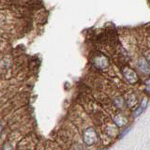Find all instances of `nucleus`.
Listing matches in <instances>:
<instances>
[{"label":"nucleus","mask_w":150,"mask_h":150,"mask_svg":"<svg viewBox=\"0 0 150 150\" xmlns=\"http://www.w3.org/2000/svg\"><path fill=\"white\" fill-rule=\"evenodd\" d=\"M139 69L145 74H149V65L148 62L144 58H140L138 61Z\"/></svg>","instance_id":"nucleus-3"},{"label":"nucleus","mask_w":150,"mask_h":150,"mask_svg":"<svg viewBox=\"0 0 150 150\" xmlns=\"http://www.w3.org/2000/svg\"><path fill=\"white\" fill-rule=\"evenodd\" d=\"M103 150H107V149H103Z\"/></svg>","instance_id":"nucleus-4"},{"label":"nucleus","mask_w":150,"mask_h":150,"mask_svg":"<svg viewBox=\"0 0 150 150\" xmlns=\"http://www.w3.org/2000/svg\"><path fill=\"white\" fill-rule=\"evenodd\" d=\"M97 140H98V136H97L95 129L92 128H88L84 130V132H83L84 144L87 145H92L97 143Z\"/></svg>","instance_id":"nucleus-1"},{"label":"nucleus","mask_w":150,"mask_h":150,"mask_svg":"<svg viewBox=\"0 0 150 150\" xmlns=\"http://www.w3.org/2000/svg\"><path fill=\"white\" fill-rule=\"evenodd\" d=\"M122 72H123L124 77L127 79V81H129V83H135L136 82L138 81L137 74H136L134 70L131 69L130 68L125 67L123 69V70H122Z\"/></svg>","instance_id":"nucleus-2"}]
</instances>
